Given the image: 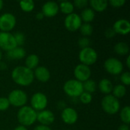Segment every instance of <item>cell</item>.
Listing matches in <instances>:
<instances>
[{"label":"cell","instance_id":"obj_1","mask_svg":"<svg viewBox=\"0 0 130 130\" xmlns=\"http://www.w3.org/2000/svg\"><path fill=\"white\" fill-rule=\"evenodd\" d=\"M11 78L14 83L21 86H29L34 79L33 70L26 66H19L15 67L11 72Z\"/></svg>","mask_w":130,"mask_h":130},{"label":"cell","instance_id":"obj_2","mask_svg":"<svg viewBox=\"0 0 130 130\" xmlns=\"http://www.w3.org/2000/svg\"><path fill=\"white\" fill-rule=\"evenodd\" d=\"M37 112L30 106H24L19 109L17 113V119L20 125L29 126L33 125L37 120Z\"/></svg>","mask_w":130,"mask_h":130},{"label":"cell","instance_id":"obj_3","mask_svg":"<svg viewBox=\"0 0 130 130\" xmlns=\"http://www.w3.org/2000/svg\"><path fill=\"white\" fill-rule=\"evenodd\" d=\"M101 107L104 111L108 114H116L120 108V104L117 98L112 94L106 95L101 101Z\"/></svg>","mask_w":130,"mask_h":130},{"label":"cell","instance_id":"obj_4","mask_svg":"<svg viewBox=\"0 0 130 130\" xmlns=\"http://www.w3.org/2000/svg\"><path fill=\"white\" fill-rule=\"evenodd\" d=\"M63 91L65 93L72 98L79 97L83 92V85L82 82L76 79H70L66 82L63 85Z\"/></svg>","mask_w":130,"mask_h":130},{"label":"cell","instance_id":"obj_5","mask_svg":"<svg viewBox=\"0 0 130 130\" xmlns=\"http://www.w3.org/2000/svg\"><path fill=\"white\" fill-rule=\"evenodd\" d=\"M7 98L10 105L20 108L25 106L27 101V94L21 89H14L11 91Z\"/></svg>","mask_w":130,"mask_h":130},{"label":"cell","instance_id":"obj_6","mask_svg":"<svg viewBox=\"0 0 130 130\" xmlns=\"http://www.w3.org/2000/svg\"><path fill=\"white\" fill-rule=\"evenodd\" d=\"M78 59L81 62V64L89 66L97 62L98 53L93 48L87 47L80 50L78 54Z\"/></svg>","mask_w":130,"mask_h":130},{"label":"cell","instance_id":"obj_7","mask_svg":"<svg viewBox=\"0 0 130 130\" xmlns=\"http://www.w3.org/2000/svg\"><path fill=\"white\" fill-rule=\"evenodd\" d=\"M104 67L105 70L110 75H117L123 72V65L120 60L117 58H109L107 59L104 64Z\"/></svg>","mask_w":130,"mask_h":130},{"label":"cell","instance_id":"obj_8","mask_svg":"<svg viewBox=\"0 0 130 130\" xmlns=\"http://www.w3.org/2000/svg\"><path fill=\"white\" fill-rule=\"evenodd\" d=\"M48 104V99L46 96L41 93L37 92L34 94L30 99V107L36 111H41L46 109Z\"/></svg>","mask_w":130,"mask_h":130},{"label":"cell","instance_id":"obj_9","mask_svg":"<svg viewBox=\"0 0 130 130\" xmlns=\"http://www.w3.org/2000/svg\"><path fill=\"white\" fill-rule=\"evenodd\" d=\"M16 25V18L11 13H4L0 15V30L2 32H9Z\"/></svg>","mask_w":130,"mask_h":130},{"label":"cell","instance_id":"obj_10","mask_svg":"<svg viewBox=\"0 0 130 130\" xmlns=\"http://www.w3.org/2000/svg\"><path fill=\"white\" fill-rule=\"evenodd\" d=\"M17 46L14 36L10 32H0V49L5 51H10Z\"/></svg>","mask_w":130,"mask_h":130},{"label":"cell","instance_id":"obj_11","mask_svg":"<svg viewBox=\"0 0 130 130\" xmlns=\"http://www.w3.org/2000/svg\"><path fill=\"white\" fill-rule=\"evenodd\" d=\"M64 24L68 30L71 32H75L79 30L82 25V19L78 14L75 13H72L66 17Z\"/></svg>","mask_w":130,"mask_h":130},{"label":"cell","instance_id":"obj_12","mask_svg":"<svg viewBox=\"0 0 130 130\" xmlns=\"http://www.w3.org/2000/svg\"><path fill=\"white\" fill-rule=\"evenodd\" d=\"M91 75V71L90 67L88 66L83 64H78L74 69V75L75 79L82 83L90 79Z\"/></svg>","mask_w":130,"mask_h":130},{"label":"cell","instance_id":"obj_13","mask_svg":"<svg viewBox=\"0 0 130 130\" xmlns=\"http://www.w3.org/2000/svg\"><path fill=\"white\" fill-rule=\"evenodd\" d=\"M61 118L62 121L68 125L75 124L78 118L77 111L72 107H66L62 110L61 113Z\"/></svg>","mask_w":130,"mask_h":130},{"label":"cell","instance_id":"obj_14","mask_svg":"<svg viewBox=\"0 0 130 130\" xmlns=\"http://www.w3.org/2000/svg\"><path fill=\"white\" fill-rule=\"evenodd\" d=\"M37 120L40 123V125L48 126L49 125L53 123L55 116L52 111L49 110H43L37 113Z\"/></svg>","mask_w":130,"mask_h":130},{"label":"cell","instance_id":"obj_15","mask_svg":"<svg viewBox=\"0 0 130 130\" xmlns=\"http://www.w3.org/2000/svg\"><path fill=\"white\" fill-rule=\"evenodd\" d=\"M59 11V4L56 2H46L42 6V13L45 17L52 18L56 16Z\"/></svg>","mask_w":130,"mask_h":130},{"label":"cell","instance_id":"obj_16","mask_svg":"<svg viewBox=\"0 0 130 130\" xmlns=\"http://www.w3.org/2000/svg\"><path fill=\"white\" fill-rule=\"evenodd\" d=\"M116 34L121 35H126L130 32V23L126 19L117 20L112 27Z\"/></svg>","mask_w":130,"mask_h":130},{"label":"cell","instance_id":"obj_17","mask_svg":"<svg viewBox=\"0 0 130 130\" xmlns=\"http://www.w3.org/2000/svg\"><path fill=\"white\" fill-rule=\"evenodd\" d=\"M34 75L40 82H47L50 78V72L45 66H37L34 72Z\"/></svg>","mask_w":130,"mask_h":130},{"label":"cell","instance_id":"obj_18","mask_svg":"<svg viewBox=\"0 0 130 130\" xmlns=\"http://www.w3.org/2000/svg\"><path fill=\"white\" fill-rule=\"evenodd\" d=\"M26 55V52L22 46H16L11 50L7 52V58L9 59H21Z\"/></svg>","mask_w":130,"mask_h":130},{"label":"cell","instance_id":"obj_19","mask_svg":"<svg viewBox=\"0 0 130 130\" xmlns=\"http://www.w3.org/2000/svg\"><path fill=\"white\" fill-rule=\"evenodd\" d=\"M98 88L101 93L106 95H108V94H110V93H112L113 85L110 80L107 78H103L100 81L98 84Z\"/></svg>","mask_w":130,"mask_h":130},{"label":"cell","instance_id":"obj_20","mask_svg":"<svg viewBox=\"0 0 130 130\" xmlns=\"http://www.w3.org/2000/svg\"><path fill=\"white\" fill-rule=\"evenodd\" d=\"M89 4L91 7V9L94 11L98 12L104 11L108 6V2L106 0H91Z\"/></svg>","mask_w":130,"mask_h":130},{"label":"cell","instance_id":"obj_21","mask_svg":"<svg viewBox=\"0 0 130 130\" xmlns=\"http://www.w3.org/2000/svg\"><path fill=\"white\" fill-rule=\"evenodd\" d=\"M40 59L36 54H30L25 59V66L30 70L35 69L39 65Z\"/></svg>","mask_w":130,"mask_h":130},{"label":"cell","instance_id":"obj_22","mask_svg":"<svg viewBox=\"0 0 130 130\" xmlns=\"http://www.w3.org/2000/svg\"><path fill=\"white\" fill-rule=\"evenodd\" d=\"M95 17V12L91 8H85L81 14V19L85 23H89L93 21Z\"/></svg>","mask_w":130,"mask_h":130},{"label":"cell","instance_id":"obj_23","mask_svg":"<svg viewBox=\"0 0 130 130\" xmlns=\"http://www.w3.org/2000/svg\"><path fill=\"white\" fill-rule=\"evenodd\" d=\"M114 51L120 56H125L129 53V46L125 42H120L114 46Z\"/></svg>","mask_w":130,"mask_h":130},{"label":"cell","instance_id":"obj_24","mask_svg":"<svg viewBox=\"0 0 130 130\" xmlns=\"http://www.w3.org/2000/svg\"><path fill=\"white\" fill-rule=\"evenodd\" d=\"M60 11L65 14H70L73 13L75 7L72 2H61L59 5Z\"/></svg>","mask_w":130,"mask_h":130},{"label":"cell","instance_id":"obj_25","mask_svg":"<svg viewBox=\"0 0 130 130\" xmlns=\"http://www.w3.org/2000/svg\"><path fill=\"white\" fill-rule=\"evenodd\" d=\"M112 93H113L112 95L119 100L120 98H122L126 95V88L123 85H117L113 87Z\"/></svg>","mask_w":130,"mask_h":130},{"label":"cell","instance_id":"obj_26","mask_svg":"<svg viewBox=\"0 0 130 130\" xmlns=\"http://www.w3.org/2000/svg\"><path fill=\"white\" fill-rule=\"evenodd\" d=\"M83 85V90L84 91L89 93V94H93L97 90V84L96 82L92 80V79H88L82 83Z\"/></svg>","mask_w":130,"mask_h":130},{"label":"cell","instance_id":"obj_27","mask_svg":"<svg viewBox=\"0 0 130 130\" xmlns=\"http://www.w3.org/2000/svg\"><path fill=\"white\" fill-rule=\"evenodd\" d=\"M20 8H21L22 11L25 12H30L34 9L35 4L34 2L32 0H25V1H21L19 2Z\"/></svg>","mask_w":130,"mask_h":130},{"label":"cell","instance_id":"obj_28","mask_svg":"<svg viewBox=\"0 0 130 130\" xmlns=\"http://www.w3.org/2000/svg\"><path fill=\"white\" fill-rule=\"evenodd\" d=\"M120 119L123 124L129 125L130 123V107L129 106L124 107L120 111Z\"/></svg>","mask_w":130,"mask_h":130},{"label":"cell","instance_id":"obj_29","mask_svg":"<svg viewBox=\"0 0 130 130\" xmlns=\"http://www.w3.org/2000/svg\"><path fill=\"white\" fill-rule=\"evenodd\" d=\"M79 30L83 36L87 37L91 36L92 34L93 31H94V28L91 24L85 23V24H82V25L79 28Z\"/></svg>","mask_w":130,"mask_h":130},{"label":"cell","instance_id":"obj_30","mask_svg":"<svg viewBox=\"0 0 130 130\" xmlns=\"http://www.w3.org/2000/svg\"><path fill=\"white\" fill-rule=\"evenodd\" d=\"M14 40L16 42V44L18 46H21L25 41V36L21 32H16L14 34H13Z\"/></svg>","mask_w":130,"mask_h":130},{"label":"cell","instance_id":"obj_31","mask_svg":"<svg viewBox=\"0 0 130 130\" xmlns=\"http://www.w3.org/2000/svg\"><path fill=\"white\" fill-rule=\"evenodd\" d=\"M79 99L81 101V102L84 104H88L92 101V95L89 93H87L85 91H84L80 96H79Z\"/></svg>","mask_w":130,"mask_h":130},{"label":"cell","instance_id":"obj_32","mask_svg":"<svg viewBox=\"0 0 130 130\" xmlns=\"http://www.w3.org/2000/svg\"><path fill=\"white\" fill-rule=\"evenodd\" d=\"M120 81L122 82V85L124 86H129L130 85V72H125L121 74L120 76Z\"/></svg>","mask_w":130,"mask_h":130},{"label":"cell","instance_id":"obj_33","mask_svg":"<svg viewBox=\"0 0 130 130\" xmlns=\"http://www.w3.org/2000/svg\"><path fill=\"white\" fill-rule=\"evenodd\" d=\"M78 46L81 49H85L87 47H90V44H91V40L89 38L84 37H81L78 40Z\"/></svg>","mask_w":130,"mask_h":130},{"label":"cell","instance_id":"obj_34","mask_svg":"<svg viewBox=\"0 0 130 130\" xmlns=\"http://www.w3.org/2000/svg\"><path fill=\"white\" fill-rule=\"evenodd\" d=\"M10 107L9 101L7 98H0V111H5Z\"/></svg>","mask_w":130,"mask_h":130},{"label":"cell","instance_id":"obj_35","mask_svg":"<svg viewBox=\"0 0 130 130\" xmlns=\"http://www.w3.org/2000/svg\"><path fill=\"white\" fill-rule=\"evenodd\" d=\"M88 4V2L87 0H75L73 2L74 7L77 8H85Z\"/></svg>","mask_w":130,"mask_h":130},{"label":"cell","instance_id":"obj_36","mask_svg":"<svg viewBox=\"0 0 130 130\" xmlns=\"http://www.w3.org/2000/svg\"><path fill=\"white\" fill-rule=\"evenodd\" d=\"M125 3H126L125 0H110L109 2V4L113 8H120L123 5H124Z\"/></svg>","mask_w":130,"mask_h":130},{"label":"cell","instance_id":"obj_37","mask_svg":"<svg viewBox=\"0 0 130 130\" xmlns=\"http://www.w3.org/2000/svg\"><path fill=\"white\" fill-rule=\"evenodd\" d=\"M104 34H105V37L107 38H113L115 37V35L117 34L114 31V30L112 28V27H109L107 29L105 30V32H104Z\"/></svg>","mask_w":130,"mask_h":130},{"label":"cell","instance_id":"obj_38","mask_svg":"<svg viewBox=\"0 0 130 130\" xmlns=\"http://www.w3.org/2000/svg\"><path fill=\"white\" fill-rule=\"evenodd\" d=\"M34 130H51V129L47 126H43V125H39V126H37Z\"/></svg>","mask_w":130,"mask_h":130},{"label":"cell","instance_id":"obj_39","mask_svg":"<svg viewBox=\"0 0 130 130\" xmlns=\"http://www.w3.org/2000/svg\"><path fill=\"white\" fill-rule=\"evenodd\" d=\"M117 130H129V125H126V124H122L119 126L118 129Z\"/></svg>","mask_w":130,"mask_h":130},{"label":"cell","instance_id":"obj_40","mask_svg":"<svg viewBox=\"0 0 130 130\" xmlns=\"http://www.w3.org/2000/svg\"><path fill=\"white\" fill-rule=\"evenodd\" d=\"M43 18H44V15L43 14V13H42L41 11L37 13V14H36V18H37V20H42Z\"/></svg>","mask_w":130,"mask_h":130},{"label":"cell","instance_id":"obj_41","mask_svg":"<svg viewBox=\"0 0 130 130\" xmlns=\"http://www.w3.org/2000/svg\"><path fill=\"white\" fill-rule=\"evenodd\" d=\"M14 130H27V129L25 126H24L19 125V126H18L16 128H14Z\"/></svg>","mask_w":130,"mask_h":130},{"label":"cell","instance_id":"obj_42","mask_svg":"<svg viewBox=\"0 0 130 130\" xmlns=\"http://www.w3.org/2000/svg\"><path fill=\"white\" fill-rule=\"evenodd\" d=\"M126 66H127V68H130V56H128L127 57H126Z\"/></svg>","mask_w":130,"mask_h":130},{"label":"cell","instance_id":"obj_43","mask_svg":"<svg viewBox=\"0 0 130 130\" xmlns=\"http://www.w3.org/2000/svg\"><path fill=\"white\" fill-rule=\"evenodd\" d=\"M3 5H4V2H3L2 0H0V11L2 9V8H3Z\"/></svg>","mask_w":130,"mask_h":130},{"label":"cell","instance_id":"obj_44","mask_svg":"<svg viewBox=\"0 0 130 130\" xmlns=\"http://www.w3.org/2000/svg\"><path fill=\"white\" fill-rule=\"evenodd\" d=\"M2 51H1V50H0V62H1V60H2Z\"/></svg>","mask_w":130,"mask_h":130}]
</instances>
